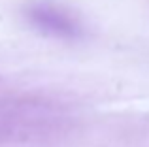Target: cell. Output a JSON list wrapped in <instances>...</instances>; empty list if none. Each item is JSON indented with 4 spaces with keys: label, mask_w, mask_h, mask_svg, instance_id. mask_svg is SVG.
<instances>
[{
    "label": "cell",
    "mask_w": 149,
    "mask_h": 147,
    "mask_svg": "<svg viewBox=\"0 0 149 147\" xmlns=\"http://www.w3.org/2000/svg\"><path fill=\"white\" fill-rule=\"evenodd\" d=\"M29 17L42 32L61 38H76L81 34V26L74 15L64 8L49 2H38L29 8Z\"/></svg>",
    "instance_id": "1"
}]
</instances>
